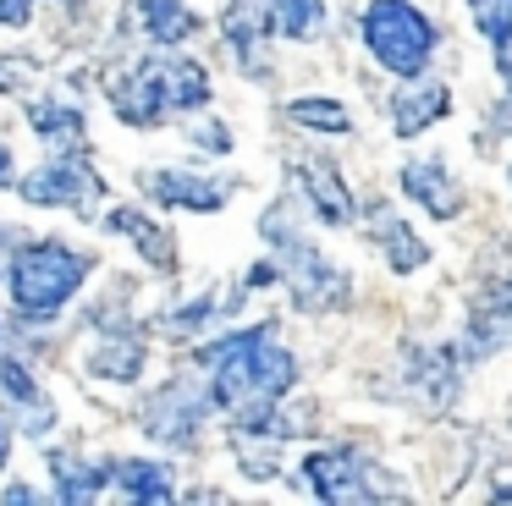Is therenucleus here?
I'll return each instance as SVG.
<instances>
[{
	"mask_svg": "<svg viewBox=\"0 0 512 506\" xmlns=\"http://www.w3.org/2000/svg\"><path fill=\"white\" fill-rule=\"evenodd\" d=\"M270 17L287 39H314L325 28V0H270Z\"/></svg>",
	"mask_w": 512,
	"mask_h": 506,
	"instance_id": "obj_23",
	"label": "nucleus"
},
{
	"mask_svg": "<svg viewBox=\"0 0 512 506\" xmlns=\"http://www.w3.org/2000/svg\"><path fill=\"white\" fill-rule=\"evenodd\" d=\"M105 226H111L116 237L138 242V253H144L149 264H171V237L149 215H138V209H111V220H105Z\"/></svg>",
	"mask_w": 512,
	"mask_h": 506,
	"instance_id": "obj_19",
	"label": "nucleus"
},
{
	"mask_svg": "<svg viewBox=\"0 0 512 506\" xmlns=\"http://www.w3.org/2000/svg\"><path fill=\"white\" fill-rule=\"evenodd\" d=\"M270 6L265 0H232L226 6V17H221V33H226V44L237 50V61H248L254 66V50L265 44V33H270Z\"/></svg>",
	"mask_w": 512,
	"mask_h": 506,
	"instance_id": "obj_14",
	"label": "nucleus"
},
{
	"mask_svg": "<svg viewBox=\"0 0 512 506\" xmlns=\"http://www.w3.org/2000/svg\"><path fill=\"white\" fill-rule=\"evenodd\" d=\"M298 171H303L298 182H303V193H309L314 215H320L325 226H347V220H353V193H347V182L336 176V165H325V160H303Z\"/></svg>",
	"mask_w": 512,
	"mask_h": 506,
	"instance_id": "obj_13",
	"label": "nucleus"
},
{
	"mask_svg": "<svg viewBox=\"0 0 512 506\" xmlns=\"http://www.w3.org/2000/svg\"><path fill=\"white\" fill-rule=\"evenodd\" d=\"M369 242L386 253V264H391L397 275H413V270H424V264H430V248H424V242L413 237L408 220H402L397 209H386V204L369 215Z\"/></svg>",
	"mask_w": 512,
	"mask_h": 506,
	"instance_id": "obj_12",
	"label": "nucleus"
},
{
	"mask_svg": "<svg viewBox=\"0 0 512 506\" xmlns=\"http://www.w3.org/2000/svg\"><path fill=\"white\" fill-rule=\"evenodd\" d=\"M116 479V490L127 495V501H171V473L155 468V462H105Z\"/></svg>",
	"mask_w": 512,
	"mask_h": 506,
	"instance_id": "obj_18",
	"label": "nucleus"
},
{
	"mask_svg": "<svg viewBox=\"0 0 512 506\" xmlns=\"http://www.w3.org/2000/svg\"><path fill=\"white\" fill-rule=\"evenodd\" d=\"M0 182H12V149L0 143Z\"/></svg>",
	"mask_w": 512,
	"mask_h": 506,
	"instance_id": "obj_27",
	"label": "nucleus"
},
{
	"mask_svg": "<svg viewBox=\"0 0 512 506\" xmlns=\"http://www.w3.org/2000/svg\"><path fill=\"white\" fill-rule=\"evenodd\" d=\"M111 105L127 127H160L166 116L210 105V72L188 55H166V61H144L111 88Z\"/></svg>",
	"mask_w": 512,
	"mask_h": 506,
	"instance_id": "obj_2",
	"label": "nucleus"
},
{
	"mask_svg": "<svg viewBox=\"0 0 512 506\" xmlns=\"http://www.w3.org/2000/svg\"><path fill=\"white\" fill-rule=\"evenodd\" d=\"M0 391H6V396H12V402L28 413V429H34V435H45L56 413H50L45 391L34 385V374H28V363L17 358V352H6V358H0Z\"/></svg>",
	"mask_w": 512,
	"mask_h": 506,
	"instance_id": "obj_15",
	"label": "nucleus"
},
{
	"mask_svg": "<svg viewBox=\"0 0 512 506\" xmlns=\"http://www.w3.org/2000/svg\"><path fill=\"white\" fill-rule=\"evenodd\" d=\"M507 176H512V171H507Z\"/></svg>",
	"mask_w": 512,
	"mask_h": 506,
	"instance_id": "obj_29",
	"label": "nucleus"
},
{
	"mask_svg": "<svg viewBox=\"0 0 512 506\" xmlns=\"http://www.w3.org/2000/svg\"><path fill=\"white\" fill-rule=\"evenodd\" d=\"M6 83H12V72H6V66H0V88H6Z\"/></svg>",
	"mask_w": 512,
	"mask_h": 506,
	"instance_id": "obj_28",
	"label": "nucleus"
},
{
	"mask_svg": "<svg viewBox=\"0 0 512 506\" xmlns=\"http://www.w3.org/2000/svg\"><path fill=\"white\" fill-rule=\"evenodd\" d=\"M402 193H408L430 220H452L457 209H463V187L446 176L441 160H413V165H402Z\"/></svg>",
	"mask_w": 512,
	"mask_h": 506,
	"instance_id": "obj_10",
	"label": "nucleus"
},
{
	"mask_svg": "<svg viewBox=\"0 0 512 506\" xmlns=\"http://www.w3.org/2000/svg\"><path fill=\"white\" fill-rule=\"evenodd\" d=\"M204 413H210V402H204V391H193L188 380L166 385V391L155 396V402L144 407V429L155 440H171V446H188L193 435H199Z\"/></svg>",
	"mask_w": 512,
	"mask_h": 506,
	"instance_id": "obj_8",
	"label": "nucleus"
},
{
	"mask_svg": "<svg viewBox=\"0 0 512 506\" xmlns=\"http://www.w3.org/2000/svg\"><path fill=\"white\" fill-rule=\"evenodd\" d=\"M34 127H39V138H50L61 154H72L83 143V116L72 105H56V99H39L34 105Z\"/></svg>",
	"mask_w": 512,
	"mask_h": 506,
	"instance_id": "obj_21",
	"label": "nucleus"
},
{
	"mask_svg": "<svg viewBox=\"0 0 512 506\" xmlns=\"http://www.w3.org/2000/svg\"><path fill=\"white\" fill-rule=\"evenodd\" d=\"M358 33H364V50L375 55V66L397 77H424L435 55V22L413 0H369Z\"/></svg>",
	"mask_w": 512,
	"mask_h": 506,
	"instance_id": "obj_4",
	"label": "nucleus"
},
{
	"mask_svg": "<svg viewBox=\"0 0 512 506\" xmlns=\"http://www.w3.org/2000/svg\"><path fill=\"white\" fill-rule=\"evenodd\" d=\"M94 259L67 242L45 237V242H23L12 253V270H6V286H12V308L23 319H56L72 297L83 292Z\"/></svg>",
	"mask_w": 512,
	"mask_h": 506,
	"instance_id": "obj_3",
	"label": "nucleus"
},
{
	"mask_svg": "<svg viewBox=\"0 0 512 506\" xmlns=\"http://www.w3.org/2000/svg\"><path fill=\"white\" fill-rule=\"evenodd\" d=\"M50 473H56V501H94V495L105 490V479H111L105 462H78V457H67V451L50 457Z\"/></svg>",
	"mask_w": 512,
	"mask_h": 506,
	"instance_id": "obj_17",
	"label": "nucleus"
},
{
	"mask_svg": "<svg viewBox=\"0 0 512 506\" xmlns=\"http://www.w3.org/2000/svg\"><path fill=\"white\" fill-rule=\"evenodd\" d=\"M468 11H474L479 33L490 39V50H496V66L512 55V0H468Z\"/></svg>",
	"mask_w": 512,
	"mask_h": 506,
	"instance_id": "obj_22",
	"label": "nucleus"
},
{
	"mask_svg": "<svg viewBox=\"0 0 512 506\" xmlns=\"http://www.w3.org/2000/svg\"><path fill=\"white\" fill-rule=\"evenodd\" d=\"M303 484H309V495H320V501H380L364 457L347 451V446L303 457Z\"/></svg>",
	"mask_w": 512,
	"mask_h": 506,
	"instance_id": "obj_7",
	"label": "nucleus"
},
{
	"mask_svg": "<svg viewBox=\"0 0 512 506\" xmlns=\"http://www.w3.org/2000/svg\"><path fill=\"white\" fill-rule=\"evenodd\" d=\"M144 193L166 209L215 215V209L232 198V182H221V176H193V171H144Z\"/></svg>",
	"mask_w": 512,
	"mask_h": 506,
	"instance_id": "obj_9",
	"label": "nucleus"
},
{
	"mask_svg": "<svg viewBox=\"0 0 512 506\" xmlns=\"http://www.w3.org/2000/svg\"><path fill=\"white\" fill-rule=\"evenodd\" d=\"M67 6H83V0H67ZM34 0H0V28H23Z\"/></svg>",
	"mask_w": 512,
	"mask_h": 506,
	"instance_id": "obj_25",
	"label": "nucleus"
},
{
	"mask_svg": "<svg viewBox=\"0 0 512 506\" xmlns=\"http://www.w3.org/2000/svg\"><path fill=\"white\" fill-rule=\"evenodd\" d=\"M6 457H12V424H6V413H0V468H6Z\"/></svg>",
	"mask_w": 512,
	"mask_h": 506,
	"instance_id": "obj_26",
	"label": "nucleus"
},
{
	"mask_svg": "<svg viewBox=\"0 0 512 506\" xmlns=\"http://www.w3.org/2000/svg\"><path fill=\"white\" fill-rule=\"evenodd\" d=\"M287 116L298 121V127H314V132H347L353 127V116H347L336 99H292Z\"/></svg>",
	"mask_w": 512,
	"mask_h": 506,
	"instance_id": "obj_24",
	"label": "nucleus"
},
{
	"mask_svg": "<svg viewBox=\"0 0 512 506\" xmlns=\"http://www.w3.org/2000/svg\"><path fill=\"white\" fill-rule=\"evenodd\" d=\"M452 110V94H446V83H424V77H408V88H397V99H391V127H397V138H419L424 127H435V121Z\"/></svg>",
	"mask_w": 512,
	"mask_h": 506,
	"instance_id": "obj_11",
	"label": "nucleus"
},
{
	"mask_svg": "<svg viewBox=\"0 0 512 506\" xmlns=\"http://www.w3.org/2000/svg\"><path fill=\"white\" fill-rule=\"evenodd\" d=\"M17 193L28 198V204H67V209H89L94 198H100V176H94L89 160H78V149L61 154V160L39 165V171H28L23 182H17Z\"/></svg>",
	"mask_w": 512,
	"mask_h": 506,
	"instance_id": "obj_6",
	"label": "nucleus"
},
{
	"mask_svg": "<svg viewBox=\"0 0 512 506\" xmlns=\"http://www.w3.org/2000/svg\"><path fill=\"white\" fill-rule=\"evenodd\" d=\"M265 237L281 248V281L298 297V308H336L347 297V275L325 264V253L314 242H303L292 226H281V209L265 215Z\"/></svg>",
	"mask_w": 512,
	"mask_h": 506,
	"instance_id": "obj_5",
	"label": "nucleus"
},
{
	"mask_svg": "<svg viewBox=\"0 0 512 506\" xmlns=\"http://www.w3.org/2000/svg\"><path fill=\"white\" fill-rule=\"evenodd\" d=\"M199 363L210 369V402L221 413H232L237 429L276 435V407L298 380V358L276 341V325L232 330V336L210 341L199 352Z\"/></svg>",
	"mask_w": 512,
	"mask_h": 506,
	"instance_id": "obj_1",
	"label": "nucleus"
},
{
	"mask_svg": "<svg viewBox=\"0 0 512 506\" xmlns=\"http://www.w3.org/2000/svg\"><path fill=\"white\" fill-rule=\"evenodd\" d=\"M138 369H144V341L138 336H111V341H100V352L89 358V374H100V380H122V385H133Z\"/></svg>",
	"mask_w": 512,
	"mask_h": 506,
	"instance_id": "obj_20",
	"label": "nucleus"
},
{
	"mask_svg": "<svg viewBox=\"0 0 512 506\" xmlns=\"http://www.w3.org/2000/svg\"><path fill=\"white\" fill-rule=\"evenodd\" d=\"M138 28L155 44H182L199 33V17H193L182 0H138Z\"/></svg>",
	"mask_w": 512,
	"mask_h": 506,
	"instance_id": "obj_16",
	"label": "nucleus"
}]
</instances>
